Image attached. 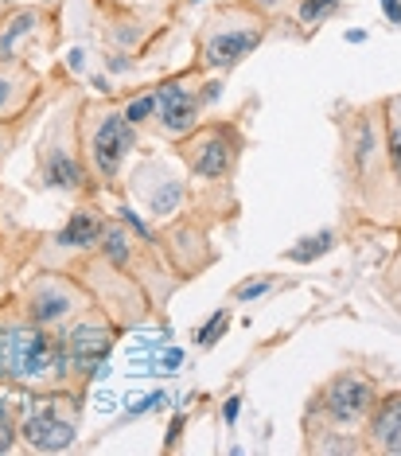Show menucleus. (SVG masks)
I'll list each match as a JSON object with an SVG mask.
<instances>
[{
  "instance_id": "f257e3e1",
  "label": "nucleus",
  "mask_w": 401,
  "mask_h": 456,
  "mask_svg": "<svg viewBox=\"0 0 401 456\" xmlns=\"http://www.w3.org/2000/svg\"><path fill=\"white\" fill-rule=\"evenodd\" d=\"M67 351L59 339L32 324L0 328V379L4 382H44L67 379Z\"/></svg>"
},
{
  "instance_id": "f03ea898",
  "label": "nucleus",
  "mask_w": 401,
  "mask_h": 456,
  "mask_svg": "<svg viewBox=\"0 0 401 456\" xmlns=\"http://www.w3.org/2000/svg\"><path fill=\"white\" fill-rule=\"evenodd\" d=\"M261 36H265V20L253 8V0H234V4H222L211 16V24L199 32V55L207 67L226 70L250 55L261 44Z\"/></svg>"
},
{
  "instance_id": "7ed1b4c3",
  "label": "nucleus",
  "mask_w": 401,
  "mask_h": 456,
  "mask_svg": "<svg viewBox=\"0 0 401 456\" xmlns=\"http://www.w3.org/2000/svg\"><path fill=\"white\" fill-rule=\"evenodd\" d=\"M320 402H324V410L332 413L335 421L355 425V421H363L366 413L374 410V382L355 375V370H343V375H335L324 387Z\"/></svg>"
},
{
  "instance_id": "20e7f679",
  "label": "nucleus",
  "mask_w": 401,
  "mask_h": 456,
  "mask_svg": "<svg viewBox=\"0 0 401 456\" xmlns=\"http://www.w3.org/2000/svg\"><path fill=\"white\" fill-rule=\"evenodd\" d=\"M234 152H238V141L226 129H199L191 141H183V160L203 180H219V175L230 172Z\"/></svg>"
},
{
  "instance_id": "39448f33",
  "label": "nucleus",
  "mask_w": 401,
  "mask_h": 456,
  "mask_svg": "<svg viewBox=\"0 0 401 456\" xmlns=\"http://www.w3.org/2000/svg\"><path fill=\"white\" fill-rule=\"evenodd\" d=\"M63 351H67V367H75L78 375H94V367L101 370V362H106L109 347H113V331L101 324H94V320H82V324H75L67 331L63 339Z\"/></svg>"
},
{
  "instance_id": "423d86ee",
  "label": "nucleus",
  "mask_w": 401,
  "mask_h": 456,
  "mask_svg": "<svg viewBox=\"0 0 401 456\" xmlns=\"http://www.w3.org/2000/svg\"><path fill=\"white\" fill-rule=\"evenodd\" d=\"M20 433H24V441L32 444V449L63 452V449H70V441H75V418H63V410L59 406L39 402V406L24 418Z\"/></svg>"
},
{
  "instance_id": "0eeeda50",
  "label": "nucleus",
  "mask_w": 401,
  "mask_h": 456,
  "mask_svg": "<svg viewBox=\"0 0 401 456\" xmlns=\"http://www.w3.org/2000/svg\"><path fill=\"white\" fill-rule=\"evenodd\" d=\"M129 149H132V126L125 121V113H106L94 141H90V157H94L98 172L106 175V180H113Z\"/></svg>"
},
{
  "instance_id": "6e6552de",
  "label": "nucleus",
  "mask_w": 401,
  "mask_h": 456,
  "mask_svg": "<svg viewBox=\"0 0 401 456\" xmlns=\"http://www.w3.org/2000/svg\"><path fill=\"white\" fill-rule=\"evenodd\" d=\"M195 113H199V102L183 82H168L156 90V118L164 137H188L195 129Z\"/></svg>"
},
{
  "instance_id": "1a4fd4ad",
  "label": "nucleus",
  "mask_w": 401,
  "mask_h": 456,
  "mask_svg": "<svg viewBox=\"0 0 401 456\" xmlns=\"http://www.w3.org/2000/svg\"><path fill=\"white\" fill-rule=\"evenodd\" d=\"M70 308L75 305H70V289L63 281H39L32 289V297H28V316H32V324H55Z\"/></svg>"
},
{
  "instance_id": "9d476101",
  "label": "nucleus",
  "mask_w": 401,
  "mask_h": 456,
  "mask_svg": "<svg viewBox=\"0 0 401 456\" xmlns=\"http://www.w3.org/2000/svg\"><path fill=\"white\" fill-rule=\"evenodd\" d=\"M370 444L382 452H401V394L378 402L374 418H370Z\"/></svg>"
},
{
  "instance_id": "9b49d317",
  "label": "nucleus",
  "mask_w": 401,
  "mask_h": 456,
  "mask_svg": "<svg viewBox=\"0 0 401 456\" xmlns=\"http://www.w3.org/2000/svg\"><path fill=\"white\" fill-rule=\"evenodd\" d=\"M101 238V219L90 211H75L70 215V223L63 226V234H59V242L63 246H94Z\"/></svg>"
},
{
  "instance_id": "f8f14e48",
  "label": "nucleus",
  "mask_w": 401,
  "mask_h": 456,
  "mask_svg": "<svg viewBox=\"0 0 401 456\" xmlns=\"http://www.w3.org/2000/svg\"><path fill=\"white\" fill-rule=\"evenodd\" d=\"M374 160H378V129L370 126V121H363L358 133H355V168H358V175L374 172Z\"/></svg>"
},
{
  "instance_id": "ddd939ff",
  "label": "nucleus",
  "mask_w": 401,
  "mask_h": 456,
  "mask_svg": "<svg viewBox=\"0 0 401 456\" xmlns=\"http://www.w3.org/2000/svg\"><path fill=\"white\" fill-rule=\"evenodd\" d=\"M180 203H183V183L180 180H164L156 191L148 195V207L156 215H172V211H180Z\"/></svg>"
},
{
  "instance_id": "4468645a",
  "label": "nucleus",
  "mask_w": 401,
  "mask_h": 456,
  "mask_svg": "<svg viewBox=\"0 0 401 456\" xmlns=\"http://www.w3.org/2000/svg\"><path fill=\"white\" fill-rule=\"evenodd\" d=\"M47 180L55 183V188H78V168H75V160L63 157V152H55L47 164Z\"/></svg>"
},
{
  "instance_id": "2eb2a0df",
  "label": "nucleus",
  "mask_w": 401,
  "mask_h": 456,
  "mask_svg": "<svg viewBox=\"0 0 401 456\" xmlns=\"http://www.w3.org/2000/svg\"><path fill=\"white\" fill-rule=\"evenodd\" d=\"M339 4H343V0H301V8H296V12H301V24L316 28L320 20L335 16V12H339Z\"/></svg>"
},
{
  "instance_id": "dca6fc26",
  "label": "nucleus",
  "mask_w": 401,
  "mask_h": 456,
  "mask_svg": "<svg viewBox=\"0 0 401 456\" xmlns=\"http://www.w3.org/2000/svg\"><path fill=\"white\" fill-rule=\"evenodd\" d=\"M332 250V231L316 234V238H304V246H296V250H289L293 262H312V257H320Z\"/></svg>"
},
{
  "instance_id": "f3484780",
  "label": "nucleus",
  "mask_w": 401,
  "mask_h": 456,
  "mask_svg": "<svg viewBox=\"0 0 401 456\" xmlns=\"http://www.w3.org/2000/svg\"><path fill=\"white\" fill-rule=\"evenodd\" d=\"M148 118H156V90L132 98L125 106V121H129V126H140V121H148Z\"/></svg>"
},
{
  "instance_id": "a211bd4d",
  "label": "nucleus",
  "mask_w": 401,
  "mask_h": 456,
  "mask_svg": "<svg viewBox=\"0 0 401 456\" xmlns=\"http://www.w3.org/2000/svg\"><path fill=\"white\" fill-rule=\"evenodd\" d=\"M101 238H106V254L113 265H125L129 262V238L125 231H117V226H109V231H101Z\"/></svg>"
},
{
  "instance_id": "6ab92c4d",
  "label": "nucleus",
  "mask_w": 401,
  "mask_h": 456,
  "mask_svg": "<svg viewBox=\"0 0 401 456\" xmlns=\"http://www.w3.org/2000/svg\"><path fill=\"white\" fill-rule=\"evenodd\" d=\"M386 152H389V164H394V175L401 183V113L394 110V118H389V129H386Z\"/></svg>"
},
{
  "instance_id": "aec40b11",
  "label": "nucleus",
  "mask_w": 401,
  "mask_h": 456,
  "mask_svg": "<svg viewBox=\"0 0 401 456\" xmlns=\"http://www.w3.org/2000/svg\"><path fill=\"white\" fill-rule=\"evenodd\" d=\"M226 324H230V316H226V313H214V316H211V324L199 331V344H203V347H211L214 339H219L222 331H226Z\"/></svg>"
},
{
  "instance_id": "412c9836",
  "label": "nucleus",
  "mask_w": 401,
  "mask_h": 456,
  "mask_svg": "<svg viewBox=\"0 0 401 456\" xmlns=\"http://www.w3.org/2000/svg\"><path fill=\"white\" fill-rule=\"evenodd\" d=\"M16 90H20V82H16L12 70H0V113L12 110V94H16Z\"/></svg>"
},
{
  "instance_id": "4be33fe9",
  "label": "nucleus",
  "mask_w": 401,
  "mask_h": 456,
  "mask_svg": "<svg viewBox=\"0 0 401 456\" xmlns=\"http://www.w3.org/2000/svg\"><path fill=\"white\" fill-rule=\"evenodd\" d=\"M12 410H8V402H0V452L12 449Z\"/></svg>"
},
{
  "instance_id": "5701e85b",
  "label": "nucleus",
  "mask_w": 401,
  "mask_h": 456,
  "mask_svg": "<svg viewBox=\"0 0 401 456\" xmlns=\"http://www.w3.org/2000/svg\"><path fill=\"white\" fill-rule=\"evenodd\" d=\"M265 289H269V281H245V285H238V289H234V297H238V300H253V297H261L265 293Z\"/></svg>"
},
{
  "instance_id": "b1692460",
  "label": "nucleus",
  "mask_w": 401,
  "mask_h": 456,
  "mask_svg": "<svg viewBox=\"0 0 401 456\" xmlns=\"http://www.w3.org/2000/svg\"><path fill=\"white\" fill-rule=\"evenodd\" d=\"M382 8H386V16L394 20V24H401V4L397 0H382Z\"/></svg>"
},
{
  "instance_id": "393cba45",
  "label": "nucleus",
  "mask_w": 401,
  "mask_h": 456,
  "mask_svg": "<svg viewBox=\"0 0 401 456\" xmlns=\"http://www.w3.org/2000/svg\"><path fill=\"white\" fill-rule=\"evenodd\" d=\"M238 406H242L238 398H230V402H226V421H234V418H238Z\"/></svg>"
},
{
  "instance_id": "a878e982",
  "label": "nucleus",
  "mask_w": 401,
  "mask_h": 456,
  "mask_svg": "<svg viewBox=\"0 0 401 456\" xmlns=\"http://www.w3.org/2000/svg\"><path fill=\"white\" fill-rule=\"evenodd\" d=\"M4 144H8V141H4V137H0V152H4Z\"/></svg>"
},
{
  "instance_id": "bb28decb",
  "label": "nucleus",
  "mask_w": 401,
  "mask_h": 456,
  "mask_svg": "<svg viewBox=\"0 0 401 456\" xmlns=\"http://www.w3.org/2000/svg\"><path fill=\"white\" fill-rule=\"evenodd\" d=\"M253 4H261V0H253Z\"/></svg>"
}]
</instances>
